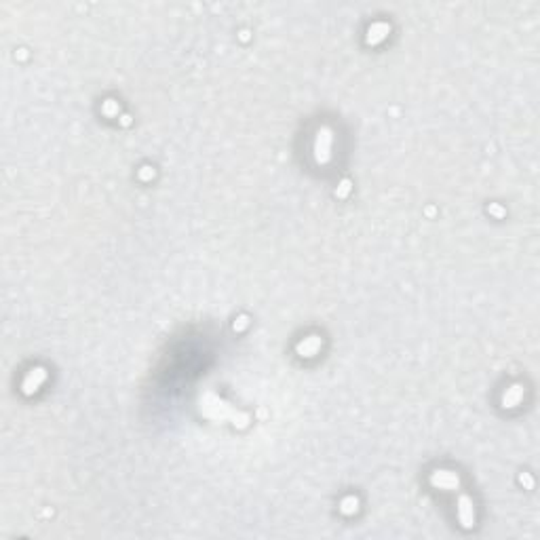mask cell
<instances>
[{
    "mask_svg": "<svg viewBox=\"0 0 540 540\" xmlns=\"http://www.w3.org/2000/svg\"><path fill=\"white\" fill-rule=\"evenodd\" d=\"M329 141H331V135L327 129L319 131V137H317V158L321 162H325L329 158Z\"/></svg>",
    "mask_w": 540,
    "mask_h": 540,
    "instance_id": "6da1fadb",
    "label": "cell"
},
{
    "mask_svg": "<svg viewBox=\"0 0 540 540\" xmlns=\"http://www.w3.org/2000/svg\"><path fill=\"white\" fill-rule=\"evenodd\" d=\"M45 380V370H34L32 374L28 376L26 378V382H24V391L28 393V395H32L38 386H40V382Z\"/></svg>",
    "mask_w": 540,
    "mask_h": 540,
    "instance_id": "7a4b0ae2",
    "label": "cell"
},
{
    "mask_svg": "<svg viewBox=\"0 0 540 540\" xmlns=\"http://www.w3.org/2000/svg\"><path fill=\"white\" fill-rule=\"evenodd\" d=\"M433 483L435 485H441V487H456L458 485V477L454 473H447V471H441L433 477Z\"/></svg>",
    "mask_w": 540,
    "mask_h": 540,
    "instance_id": "3957f363",
    "label": "cell"
},
{
    "mask_svg": "<svg viewBox=\"0 0 540 540\" xmlns=\"http://www.w3.org/2000/svg\"><path fill=\"white\" fill-rule=\"evenodd\" d=\"M319 348H321V340L319 338H308L306 342H302L298 346V350L302 352V356H312Z\"/></svg>",
    "mask_w": 540,
    "mask_h": 540,
    "instance_id": "277c9868",
    "label": "cell"
},
{
    "mask_svg": "<svg viewBox=\"0 0 540 540\" xmlns=\"http://www.w3.org/2000/svg\"><path fill=\"white\" fill-rule=\"evenodd\" d=\"M471 504H468L466 498H462L460 500V519H462V523L464 525H471L473 523V508H468Z\"/></svg>",
    "mask_w": 540,
    "mask_h": 540,
    "instance_id": "5b68a950",
    "label": "cell"
},
{
    "mask_svg": "<svg viewBox=\"0 0 540 540\" xmlns=\"http://www.w3.org/2000/svg\"><path fill=\"white\" fill-rule=\"evenodd\" d=\"M519 397H521V391H519V386H515V389H513V399L517 401V399H519ZM504 403H508V407H513V401H508V399H504Z\"/></svg>",
    "mask_w": 540,
    "mask_h": 540,
    "instance_id": "8992f818",
    "label": "cell"
},
{
    "mask_svg": "<svg viewBox=\"0 0 540 540\" xmlns=\"http://www.w3.org/2000/svg\"><path fill=\"white\" fill-rule=\"evenodd\" d=\"M350 504L356 506V500H352V498H350V500H346V502H344V513H352V511H356V508H352Z\"/></svg>",
    "mask_w": 540,
    "mask_h": 540,
    "instance_id": "52a82bcc",
    "label": "cell"
}]
</instances>
